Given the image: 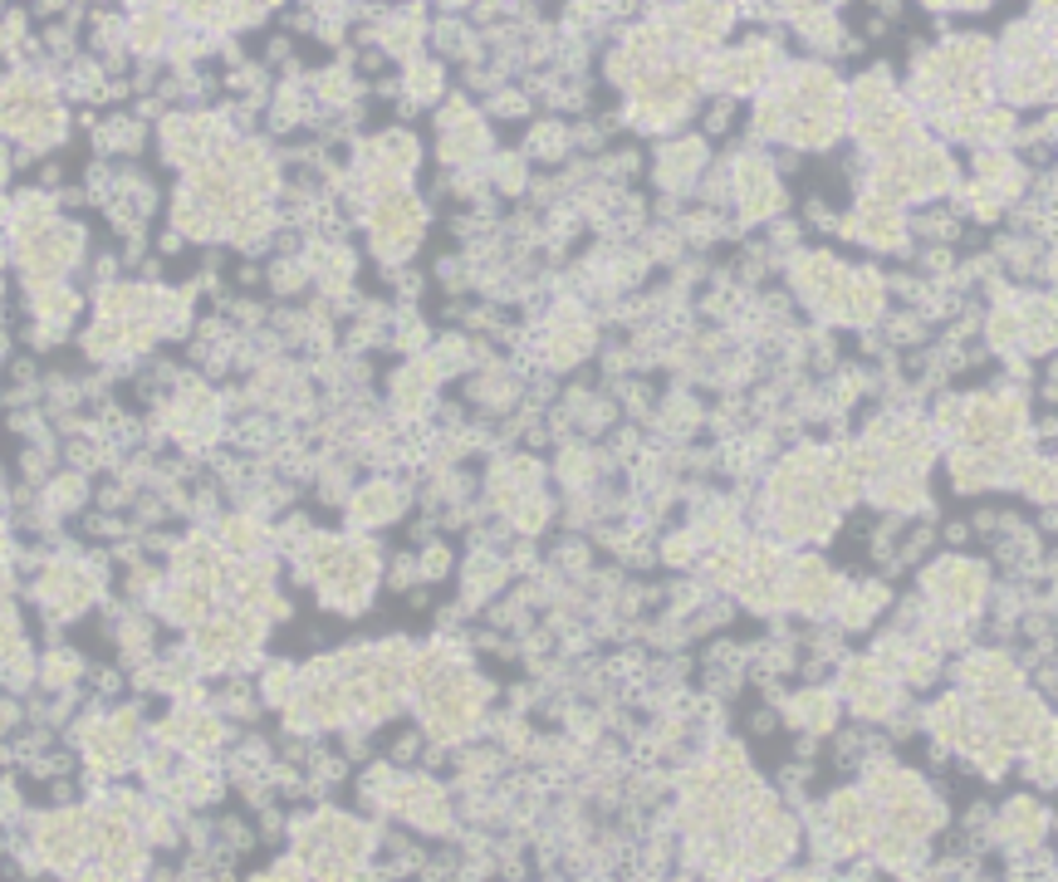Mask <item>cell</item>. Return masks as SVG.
Instances as JSON below:
<instances>
[{"instance_id": "obj_4", "label": "cell", "mask_w": 1058, "mask_h": 882, "mask_svg": "<svg viewBox=\"0 0 1058 882\" xmlns=\"http://www.w3.org/2000/svg\"><path fill=\"white\" fill-rule=\"evenodd\" d=\"M936 588H940V598H946L950 608H975L980 593H985V574H980L975 564L950 559V564L936 568Z\"/></svg>"}, {"instance_id": "obj_12", "label": "cell", "mask_w": 1058, "mask_h": 882, "mask_svg": "<svg viewBox=\"0 0 1058 882\" xmlns=\"http://www.w3.org/2000/svg\"><path fill=\"white\" fill-rule=\"evenodd\" d=\"M39 314H45V319H69V314H74V294L54 290V284H39Z\"/></svg>"}, {"instance_id": "obj_1", "label": "cell", "mask_w": 1058, "mask_h": 882, "mask_svg": "<svg viewBox=\"0 0 1058 882\" xmlns=\"http://www.w3.org/2000/svg\"><path fill=\"white\" fill-rule=\"evenodd\" d=\"M78 250V231L74 225H39V231H25L20 235V260H25V270L35 274V280H49V274H59L69 260H74Z\"/></svg>"}, {"instance_id": "obj_7", "label": "cell", "mask_w": 1058, "mask_h": 882, "mask_svg": "<svg viewBox=\"0 0 1058 882\" xmlns=\"http://www.w3.org/2000/svg\"><path fill=\"white\" fill-rule=\"evenodd\" d=\"M828 593H833V578H828V568H823L819 559H803V564H799V574H794V603H803V608H819V603H828Z\"/></svg>"}, {"instance_id": "obj_6", "label": "cell", "mask_w": 1058, "mask_h": 882, "mask_svg": "<svg viewBox=\"0 0 1058 882\" xmlns=\"http://www.w3.org/2000/svg\"><path fill=\"white\" fill-rule=\"evenodd\" d=\"M862 235H868L872 245H901V216L891 201H868L862 206Z\"/></svg>"}, {"instance_id": "obj_13", "label": "cell", "mask_w": 1058, "mask_h": 882, "mask_svg": "<svg viewBox=\"0 0 1058 882\" xmlns=\"http://www.w3.org/2000/svg\"><path fill=\"white\" fill-rule=\"evenodd\" d=\"M799 711H809V725H819V731H823V725L833 721V696L809 691V696H803V701H799Z\"/></svg>"}, {"instance_id": "obj_5", "label": "cell", "mask_w": 1058, "mask_h": 882, "mask_svg": "<svg viewBox=\"0 0 1058 882\" xmlns=\"http://www.w3.org/2000/svg\"><path fill=\"white\" fill-rule=\"evenodd\" d=\"M740 201H745V216H764V211H774L779 206V192H774V172H770V162H740Z\"/></svg>"}, {"instance_id": "obj_14", "label": "cell", "mask_w": 1058, "mask_h": 882, "mask_svg": "<svg viewBox=\"0 0 1058 882\" xmlns=\"http://www.w3.org/2000/svg\"><path fill=\"white\" fill-rule=\"evenodd\" d=\"M225 539H231L235 549H255V539H260V529H250V525H241V519H231V525H225Z\"/></svg>"}, {"instance_id": "obj_2", "label": "cell", "mask_w": 1058, "mask_h": 882, "mask_svg": "<svg viewBox=\"0 0 1058 882\" xmlns=\"http://www.w3.org/2000/svg\"><path fill=\"white\" fill-rule=\"evenodd\" d=\"M421 225V211L411 196H387V201L372 211V235H378L382 250H397V245H407L411 235H417Z\"/></svg>"}, {"instance_id": "obj_3", "label": "cell", "mask_w": 1058, "mask_h": 882, "mask_svg": "<svg viewBox=\"0 0 1058 882\" xmlns=\"http://www.w3.org/2000/svg\"><path fill=\"white\" fill-rule=\"evenodd\" d=\"M84 829H88V823L78 819V813H59V819H49L45 833H39V848H45V858L59 862V868H74L78 853H84V843H88Z\"/></svg>"}, {"instance_id": "obj_15", "label": "cell", "mask_w": 1058, "mask_h": 882, "mask_svg": "<svg viewBox=\"0 0 1058 882\" xmlns=\"http://www.w3.org/2000/svg\"><path fill=\"white\" fill-rule=\"evenodd\" d=\"M162 15H143V25H137V45H143V49H152L157 45V39H162Z\"/></svg>"}, {"instance_id": "obj_8", "label": "cell", "mask_w": 1058, "mask_h": 882, "mask_svg": "<svg viewBox=\"0 0 1058 882\" xmlns=\"http://www.w3.org/2000/svg\"><path fill=\"white\" fill-rule=\"evenodd\" d=\"M833 829H838V838L848 843V848L868 838L872 819H868V809H862L858 794H838V804H833Z\"/></svg>"}, {"instance_id": "obj_10", "label": "cell", "mask_w": 1058, "mask_h": 882, "mask_svg": "<svg viewBox=\"0 0 1058 882\" xmlns=\"http://www.w3.org/2000/svg\"><path fill=\"white\" fill-rule=\"evenodd\" d=\"M1009 829H1014L1019 838L1034 843L1038 829H1044V809H1038L1034 799H1014V804H1009Z\"/></svg>"}, {"instance_id": "obj_11", "label": "cell", "mask_w": 1058, "mask_h": 882, "mask_svg": "<svg viewBox=\"0 0 1058 882\" xmlns=\"http://www.w3.org/2000/svg\"><path fill=\"white\" fill-rule=\"evenodd\" d=\"M696 162H701V147L681 143V147H672V152L662 157V176H666V182H681V176L696 172Z\"/></svg>"}, {"instance_id": "obj_9", "label": "cell", "mask_w": 1058, "mask_h": 882, "mask_svg": "<svg viewBox=\"0 0 1058 882\" xmlns=\"http://www.w3.org/2000/svg\"><path fill=\"white\" fill-rule=\"evenodd\" d=\"M353 515H358L362 525H382V519H392V515H397V490H392V486L362 490V495L353 500Z\"/></svg>"}]
</instances>
